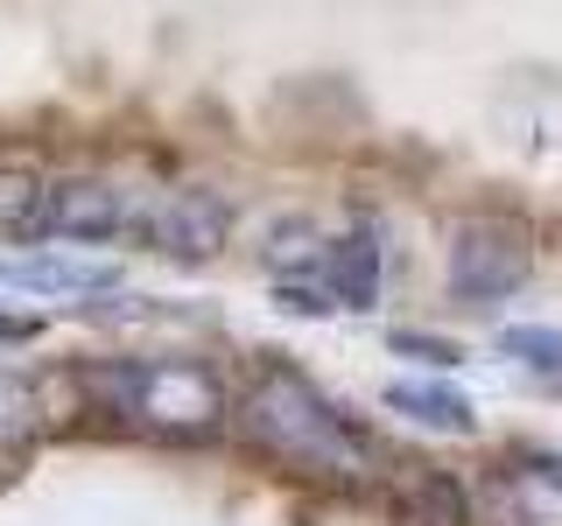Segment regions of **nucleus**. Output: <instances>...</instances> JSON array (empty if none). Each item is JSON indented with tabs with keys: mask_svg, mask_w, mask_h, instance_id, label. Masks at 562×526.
<instances>
[{
	"mask_svg": "<svg viewBox=\"0 0 562 526\" xmlns=\"http://www.w3.org/2000/svg\"><path fill=\"white\" fill-rule=\"evenodd\" d=\"M239 428L254 435L274 464L289 470H310V478H330V484H359L380 470V449L373 435L351 421L338 400H324L303 373L289 365H268L239 400Z\"/></svg>",
	"mask_w": 562,
	"mask_h": 526,
	"instance_id": "nucleus-1",
	"label": "nucleus"
},
{
	"mask_svg": "<svg viewBox=\"0 0 562 526\" xmlns=\"http://www.w3.org/2000/svg\"><path fill=\"white\" fill-rule=\"evenodd\" d=\"M78 379L99 393L105 414L134 421L148 435H169V443H198L233 414L225 379L198 358H105V365H85Z\"/></svg>",
	"mask_w": 562,
	"mask_h": 526,
	"instance_id": "nucleus-2",
	"label": "nucleus"
},
{
	"mask_svg": "<svg viewBox=\"0 0 562 526\" xmlns=\"http://www.w3.org/2000/svg\"><path fill=\"white\" fill-rule=\"evenodd\" d=\"M527 274H535V245L514 218H457L443 232V281L457 302H506L514 288H527Z\"/></svg>",
	"mask_w": 562,
	"mask_h": 526,
	"instance_id": "nucleus-3",
	"label": "nucleus"
},
{
	"mask_svg": "<svg viewBox=\"0 0 562 526\" xmlns=\"http://www.w3.org/2000/svg\"><path fill=\"white\" fill-rule=\"evenodd\" d=\"M134 239L148 245V253L176 260V267H204V260H218L225 239H233V204H225L218 190H155V197H140Z\"/></svg>",
	"mask_w": 562,
	"mask_h": 526,
	"instance_id": "nucleus-4",
	"label": "nucleus"
},
{
	"mask_svg": "<svg viewBox=\"0 0 562 526\" xmlns=\"http://www.w3.org/2000/svg\"><path fill=\"white\" fill-rule=\"evenodd\" d=\"M134 218H140V190L127 183H105V175H57L49 183V232L70 245L134 239Z\"/></svg>",
	"mask_w": 562,
	"mask_h": 526,
	"instance_id": "nucleus-5",
	"label": "nucleus"
},
{
	"mask_svg": "<svg viewBox=\"0 0 562 526\" xmlns=\"http://www.w3.org/2000/svg\"><path fill=\"white\" fill-rule=\"evenodd\" d=\"M316 281H324L330 309H373L380 302V245L366 225L324 239V260H316Z\"/></svg>",
	"mask_w": 562,
	"mask_h": 526,
	"instance_id": "nucleus-6",
	"label": "nucleus"
},
{
	"mask_svg": "<svg viewBox=\"0 0 562 526\" xmlns=\"http://www.w3.org/2000/svg\"><path fill=\"white\" fill-rule=\"evenodd\" d=\"M0 239L35 245L49 239V175L29 162H0Z\"/></svg>",
	"mask_w": 562,
	"mask_h": 526,
	"instance_id": "nucleus-7",
	"label": "nucleus"
},
{
	"mask_svg": "<svg viewBox=\"0 0 562 526\" xmlns=\"http://www.w3.org/2000/svg\"><path fill=\"white\" fill-rule=\"evenodd\" d=\"M499 505L514 526H562V464H499Z\"/></svg>",
	"mask_w": 562,
	"mask_h": 526,
	"instance_id": "nucleus-8",
	"label": "nucleus"
},
{
	"mask_svg": "<svg viewBox=\"0 0 562 526\" xmlns=\"http://www.w3.org/2000/svg\"><path fill=\"white\" fill-rule=\"evenodd\" d=\"M386 408L422 421V428H436V435H471L479 428L471 400L457 393V386H443V379H386Z\"/></svg>",
	"mask_w": 562,
	"mask_h": 526,
	"instance_id": "nucleus-9",
	"label": "nucleus"
},
{
	"mask_svg": "<svg viewBox=\"0 0 562 526\" xmlns=\"http://www.w3.org/2000/svg\"><path fill=\"white\" fill-rule=\"evenodd\" d=\"M401 519L408 526H464V491H457L443 470H422V464H401Z\"/></svg>",
	"mask_w": 562,
	"mask_h": 526,
	"instance_id": "nucleus-10",
	"label": "nucleus"
},
{
	"mask_svg": "<svg viewBox=\"0 0 562 526\" xmlns=\"http://www.w3.org/2000/svg\"><path fill=\"white\" fill-rule=\"evenodd\" d=\"M22 281H29V288H43V295H85V288H113V267L43 253V260H29V267H22Z\"/></svg>",
	"mask_w": 562,
	"mask_h": 526,
	"instance_id": "nucleus-11",
	"label": "nucleus"
},
{
	"mask_svg": "<svg viewBox=\"0 0 562 526\" xmlns=\"http://www.w3.org/2000/svg\"><path fill=\"white\" fill-rule=\"evenodd\" d=\"M499 351L514 365H527V373H541L549 386H562V330H535V323L499 330Z\"/></svg>",
	"mask_w": 562,
	"mask_h": 526,
	"instance_id": "nucleus-12",
	"label": "nucleus"
},
{
	"mask_svg": "<svg viewBox=\"0 0 562 526\" xmlns=\"http://www.w3.org/2000/svg\"><path fill=\"white\" fill-rule=\"evenodd\" d=\"M35 421H43L35 386H29V379H0V443H22Z\"/></svg>",
	"mask_w": 562,
	"mask_h": 526,
	"instance_id": "nucleus-13",
	"label": "nucleus"
},
{
	"mask_svg": "<svg viewBox=\"0 0 562 526\" xmlns=\"http://www.w3.org/2000/svg\"><path fill=\"white\" fill-rule=\"evenodd\" d=\"M394 351H408V358H422V365H457L464 358V351L457 344H443V338H429V330H394V338H386Z\"/></svg>",
	"mask_w": 562,
	"mask_h": 526,
	"instance_id": "nucleus-14",
	"label": "nucleus"
},
{
	"mask_svg": "<svg viewBox=\"0 0 562 526\" xmlns=\"http://www.w3.org/2000/svg\"><path fill=\"white\" fill-rule=\"evenodd\" d=\"M43 338V316H22V309H0V344H29Z\"/></svg>",
	"mask_w": 562,
	"mask_h": 526,
	"instance_id": "nucleus-15",
	"label": "nucleus"
}]
</instances>
